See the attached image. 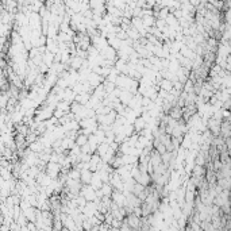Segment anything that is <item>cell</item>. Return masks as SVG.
Wrapping results in <instances>:
<instances>
[{
  "mask_svg": "<svg viewBox=\"0 0 231 231\" xmlns=\"http://www.w3.org/2000/svg\"><path fill=\"white\" fill-rule=\"evenodd\" d=\"M168 115L170 116L172 119H175V120H180L181 118H183V108L179 107V105H172L170 107V109L168 112Z\"/></svg>",
  "mask_w": 231,
  "mask_h": 231,
  "instance_id": "1",
  "label": "cell"
},
{
  "mask_svg": "<svg viewBox=\"0 0 231 231\" xmlns=\"http://www.w3.org/2000/svg\"><path fill=\"white\" fill-rule=\"evenodd\" d=\"M92 175H93V172H91L89 169H81L80 170V181H81V184H83V185H85V184H91Z\"/></svg>",
  "mask_w": 231,
  "mask_h": 231,
  "instance_id": "2",
  "label": "cell"
},
{
  "mask_svg": "<svg viewBox=\"0 0 231 231\" xmlns=\"http://www.w3.org/2000/svg\"><path fill=\"white\" fill-rule=\"evenodd\" d=\"M88 142V135H85L83 133H79V135L76 137V139H74V143L77 145V146H83Z\"/></svg>",
  "mask_w": 231,
  "mask_h": 231,
  "instance_id": "3",
  "label": "cell"
}]
</instances>
